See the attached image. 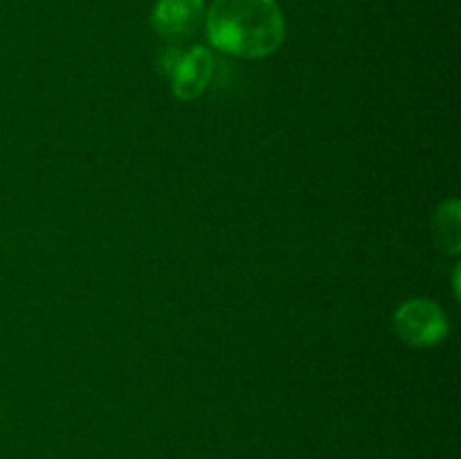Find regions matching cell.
Wrapping results in <instances>:
<instances>
[{
	"instance_id": "1",
	"label": "cell",
	"mask_w": 461,
	"mask_h": 459,
	"mask_svg": "<svg viewBox=\"0 0 461 459\" xmlns=\"http://www.w3.org/2000/svg\"><path fill=\"white\" fill-rule=\"evenodd\" d=\"M212 48L243 58H264L286 39L277 0H214L205 18Z\"/></svg>"
},
{
	"instance_id": "2",
	"label": "cell",
	"mask_w": 461,
	"mask_h": 459,
	"mask_svg": "<svg viewBox=\"0 0 461 459\" xmlns=\"http://www.w3.org/2000/svg\"><path fill=\"white\" fill-rule=\"evenodd\" d=\"M160 72L169 79L176 99L192 102L205 93L214 72V57L203 45L189 50L167 48L160 57Z\"/></svg>"
},
{
	"instance_id": "3",
	"label": "cell",
	"mask_w": 461,
	"mask_h": 459,
	"mask_svg": "<svg viewBox=\"0 0 461 459\" xmlns=\"http://www.w3.org/2000/svg\"><path fill=\"white\" fill-rule=\"evenodd\" d=\"M394 328L410 346H435L448 336V318L437 302L410 300L394 313Z\"/></svg>"
},
{
	"instance_id": "5",
	"label": "cell",
	"mask_w": 461,
	"mask_h": 459,
	"mask_svg": "<svg viewBox=\"0 0 461 459\" xmlns=\"http://www.w3.org/2000/svg\"><path fill=\"white\" fill-rule=\"evenodd\" d=\"M461 207L459 201H448L439 205L432 220V232H435L437 246L448 255H459L461 250Z\"/></svg>"
},
{
	"instance_id": "4",
	"label": "cell",
	"mask_w": 461,
	"mask_h": 459,
	"mask_svg": "<svg viewBox=\"0 0 461 459\" xmlns=\"http://www.w3.org/2000/svg\"><path fill=\"white\" fill-rule=\"evenodd\" d=\"M205 16L203 0H158L153 9V27L167 39H187L201 27Z\"/></svg>"
}]
</instances>
